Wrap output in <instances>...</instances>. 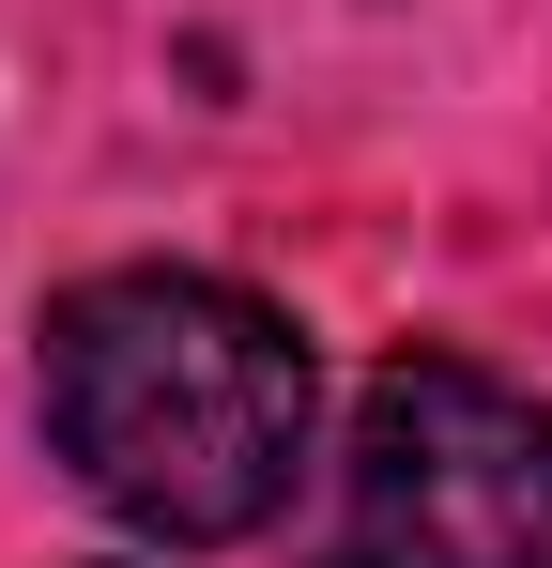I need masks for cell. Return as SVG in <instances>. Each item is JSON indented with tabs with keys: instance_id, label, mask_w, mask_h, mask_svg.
<instances>
[{
	"instance_id": "obj_2",
	"label": "cell",
	"mask_w": 552,
	"mask_h": 568,
	"mask_svg": "<svg viewBox=\"0 0 552 568\" xmlns=\"http://www.w3.org/2000/svg\"><path fill=\"white\" fill-rule=\"evenodd\" d=\"M338 507V568H552V399L476 354L368 369Z\"/></svg>"
},
{
	"instance_id": "obj_1",
	"label": "cell",
	"mask_w": 552,
	"mask_h": 568,
	"mask_svg": "<svg viewBox=\"0 0 552 568\" xmlns=\"http://www.w3.org/2000/svg\"><path fill=\"white\" fill-rule=\"evenodd\" d=\"M47 446L139 538H262L307 462V338L200 262H123L47 307Z\"/></svg>"
}]
</instances>
